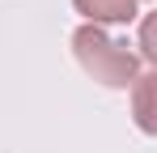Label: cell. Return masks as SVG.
I'll return each mask as SVG.
<instances>
[{
  "mask_svg": "<svg viewBox=\"0 0 157 153\" xmlns=\"http://www.w3.org/2000/svg\"><path fill=\"white\" fill-rule=\"evenodd\" d=\"M132 119L144 136H157V68L136 76L132 85Z\"/></svg>",
  "mask_w": 157,
  "mask_h": 153,
  "instance_id": "2",
  "label": "cell"
},
{
  "mask_svg": "<svg viewBox=\"0 0 157 153\" xmlns=\"http://www.w3.org/2000/svg\"><path fill=\"white\" fill-rule=\"evenodd\" d=\"M136 47H140V55H144L149 64H157V9H153V13H144L140 34H136Z\"/></svg>",
  "mask_w": 157,
  "mask_h": 153,
  "instance_id": "4",
  "label": "cell"
},
{
  "mask_svg": "<svg viewBox=\"0 0 157 153\" xmlns=\"http://www.w3.org/2000/svg\"><path fill=\"white\" fill-rule=\"evenodd\" d=\"M72 51H77L81 68L94 76L98 85H106V89H132L136 76H140V55H136L128 43L110 38L102 26L85 22L77 34H72Z\"/></svg>",
  "mask_w": 157,
  "mask_h": 153,
  "instance_id": "1",
  "label": "cell"
},
{
  "mask_svg": "<svg viewBox=\"0 0 157 153\" xmlns=\"http://www.w3.org/2000/svg\"><path fill=\"white\" fill-rule=\"evenodd\" d=\"M89 26H128L136 22V0H72Z\"/></svg>",
  "mask_w": 157,
  "mask_h": 153,
  "instance_id": "3",
  "label": "cell"
}]
</instances>
